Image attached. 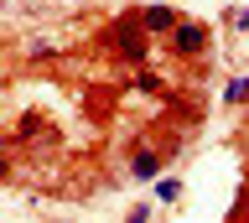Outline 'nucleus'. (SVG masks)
<instances>
[{"instance_id":"obj_4","label":"nucleus","mask_w":249,"mask_h":223,"mask_svg":"<svg viewBox=\"0 0 249 223\" xmlns=\"http://www.w3.org/2000/svg\"><path fill=\"white\" fill-rule=\"evenodd\" d=\"M130 176H135V182H156V176H161V156H156V151H135Z\"/></svg>"},{"instance_id":"obj_6","label":"nucleus","mask_w":249,"mask_h":223,"mask_svg":"<svg viewBox=\"0 0 249 223\" xmlns=\"http://www.w3.org/2000/svg\"><path fill=\"white\" fill-rule=\"evenodd\" d=\"M223 104H249V78H229V88H223Z\"/></svg>"},{"instance_id":"obj_3","label":"nucleus","mask_w":249,"mask_h":223,"mask_svg":"<svg viewBox=\"0 0 249 223\" xmlns=\"http://www.w3.org/2000/svg\"><path fill=\"white\" fill-rule=\"evenodd\" d=\"M140 21H145V32H166V36H171L182 16H177L171 5H151V11H140Z\"/></svg>"},{"instance_id":"obj_5","label":"nucleus","mask_w":249,"mask_h":223,"mask_svg":"<svg viewBox=\"0 0 249 223\" xmlns=\"http://www.w3.org/2000/svg\"><path fill=\"white\" fill-rule=\"evenodd\" d=\"M177 197H182V182H177V176H156V203H177Z\"/></svg>"},{"instance_id":"obj_7","label":"nucleus","mask_w":249,"mask_h":223,"mask_svg":"<svg viewBox=\"0 0 249 223\" xmlns=\"http://www.w3.org/2000/svg\"><path fill=\"white\" fill-rule=\"evenodd\" d=\"M229 26H233V32H249V5H233V11H229Z\"/></svg>"},{"instance_id":"obj_1","label":"nucleus","mask_w":249,"mask_h":223,"mask_svg":"<svg viewBox=\"0 0 249 223\" xmlns=\"http://www.w3.org/2000/svg\"><path fill=\"white\" fill-rule=\"evenodd\" d=\"M109 36H114V47H120L130 63H140V57H145V21H140V16L114 21V26H109Z\"/></svg>"},{"instance_id":"obj_2","label":"nucleus","mask_w":249,"mask_h":223,"mask_svg":"<svg viewBox=\"0 0 249 223\" xmlns=\"http://www.w3.org/2000/svg\"><path fill=\"white\" fill-rule=\"evenodd\" d=\"M202 47H208V26H197V21H177V32H171V52L197 57Z\"/></svg>"}]
</instances>
